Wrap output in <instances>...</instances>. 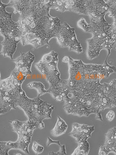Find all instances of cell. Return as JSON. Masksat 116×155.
Here are the masks:
<instances>
[{
  "mask_svg": "<svg viewBox=\"0 0 116 155\" xmlns=\"http://www.w3.org/2000/svg\"><path fill=\"white\" fill-rule=\"evenodd\" d=\"M69 57V77L67 80L69 91L89 90L100 86V81L115 72V67L109 65L105 60L102 65L85 64L81 60Z\"/></svg>",
  "mask_w": 116,
  "mask_h": 155,
  "instance_id": "obj_1",
  "label": "cell"
},
{
  "mask_svg": "<svg viewBox=\"0 0 116 155\" xmlns=\"http://www.w3.org/2000/svg\"><path fill=\"white\" fill-rule=\"evenodd\" d=\"M86 13L92 21L100 22L105 19L104 16L108 12L109 7L104 0H86Z\"/></svg>",
  "mask_w": 116,
  "mask_h": 155,
  "instance_id": "obj_7",
  "label": "cell"
},
{
  "mask_svg": "<svg viewBox=\"0 0 116 155\" xmlns=\"http://www.w3.org/2000/svg\"><path fill=\"white\" fill-rule=\"evenodd\" d=\"M20 56L14 60H11L15 64V67L19 71L26 76L32 74L31 68L35 57L30 51L25 53L20 51Z\"/></svg>",
  "mask_w": 116,
  "mask_h": 155,
  "instance_id": "obj_8",
  "label": "cell"
},
{
  "mask_svg": "<svg viewBox=\"0 0 116 155\" xmlns=\"http://www.w3.org/2000/svg\"><path fill=\"white\" fill-rule=\"evenodd\" d=\"M59 147V150L56 153L53 151H51L49 152L48 155H66L65 146V145H61Z\"/></svg>",
  "mask_w": 116,
  "mask_h": 155,
  "instance_id": "obj_22",
  "label": "cell"
},
{
  "mask_svg": "<svg viewBox=\"0 0 116 155\" xmlns=\"http://www.w3.org/2000/svg\"><path fill=\"white\" fill-rule=\"evenodd\" d=\"M11 74L21 85L26 77V76L15 68L12 72Z\"/></svg>",
  "mask_w": 116,
  "mask_h": 155,
  "instance_id": "obj_18",
  "label": "cell"
},
{
  "mask_svg": "<svg viewBox=\"0 0 116 155\" xmlns=\"http://www.w3.org/2000/svg\"><path fill=\"white\" fill-rule=\"evenodd\" d=\"M44 127V123L42 121H40L38 122V128L42 129Z\"/></svg>",
  "mask_w": 116,
  "mask_h": 155,
  "instance_id": "obj_27",
  "label": "cell"
},
{
  "mask_svg": "<svg viewBox=\"0 0 116 155\" xmlns=\"http://www.w3.org/2000/svg\"><path fill=\"white\" fill-rule=\"evenodd\" d=\"M12 91H0V115L3 114L13 109H15L17 98Z\"/></svg>",
  "mask_w": 116,
  "mask_h": 155,
  "instance_id": "obj_10",
  "label": "cell"
},
{
  "mask_svg": "<svg viewBox=\"0 0 116 155\" xmlns=\"http://www.w3.org/2000/svg\"><path fill=\"white\" fill-rule=\"evenodd\" d=\"M68 125L65 121L59 116L57 117V121L54 128L50 132L53 136L57 137L64 134L66 131Z\"/></svg>",
  "mask_w": 116,
  "mask_h": 155,
  "instance_id": "obj_14",
  "label": "cell"
},
{
  "mask_svg": "<svg viewBox=\"0 0 116 155\" xmlns=\"http://www.w3.org/2000/svg\"><path fill=\"white\" fill-rule=\"evenodd\" d=\"M0 155H9V150H18V145L16 141H1L0 142Z\"/></svg>",
  "mask_w": 116,
  "mask_h": 155,
  "instance_id": "obj_16",
  "label": "cell"
},
{
  "mask_svg": "<svg viewBox=\"0 0 116 155\" xmlns=\"http://www.w3.org/2000/svg\"><path fill=\"white\" fill-rule=\"evenodd\" d=\"M106 3L109 7L108 12L110 14L108 16L113 19L116 18V0H108Z\"/></svg>",
  "mask_w": 116,
  "mask_h": 155,
  "instance_id": "obj_19",
  "label": "cell"
},
{
  "mask_svg": "<svg viewBox=\"0 0 116 155\" xmlns=\"http://www.w3.org/2000/svg\"><path fill=\"white\" fill-rule=\"evenodd\" d=\"M115 116L114 112L112 110L109 111L107 113L106 117L109 121H112L114 118Z\"/></svg>",
  "mask_w": 116,
  "mask_h": 155,
  "instance_id": "obj_24",
  "label": "cell"
},
{
  "mask_svg": "<svg viewBox=\"0 0 116 155\" xmlns=\"http://www.w3.org/2000/svg\"><path fill=\"white\" fill-rule=\"evenodd\" d=\"M32 0H10L8 3V7L14 9V13L18 12L20 14L28 10L31 7Z\"/></svg>",
  "mask_w": 116,
  "mask_h": 155,
  "instance_id": "obj_12",
  "label": "cell"
},
{
  "mask_svg": "<svg viewBox=\"0 0 116 155\" xmlns=\"http://www.w3.org/2000/svg\"><path fill=\"white\" fill-rule=\"evenodd\" d=\"M77 143L78 145L71 155H87L90 147L89 143L86 140H80Z\"/></svg>",
  "mask_w": 116,
  "mask_h": 155,
  "instance_id": "obj_15",
  "label": "cell"
},
{
  "mask_svg": "<svg viewBox=\"0 0 116 155\" xmlns=\"http://www.w3.org/2000/svg\"><path fill=\"white\" fill-rule=\"evenodd\" d=\"M58 59L52 61L40 60L35 64L36 69L45 77L49 87L54 86L61 79L57 67Z\"/></svg>",
  "mask_w": 116,
  "mask_h": 155,
  "instance_id": "obj_6",
  "label": "cell"
},
{
  "mask_svg": "<svg viewBox=\"0 0 116 155\" xmlns=\"http://www.w3.org/2000/svg\"><path fill=\"white\" fill-rule=\"evenodd\" d=\"M40 96L33 99L28 98L24 91L21 90L17 99L15 107L22 110L30 121L37 122L51 118L54 106L41 99Z\"/></svg>",
  "mask_w": 116,
  "mask_h": 155,
  "instance_id": "obj_3",
  "label": "cell"
},
{
  "mask_svg": "<svg viewBox=\"0 0 116 155\" xmlns=\"http://www.w3.org/2000/svg\"><path fill=\"white\" fill-rule=\"evenodd\" d=\"M75 29L72 28L66 22L61 24L55 38L57 43L61 47H68L70 51L79 53L83 49L78 41L75 32Z\"/></svg>",
  "mask_w": 116,
  "mask_h": 155,
  "instance_id": "obj_5",
  "label": "cell"
},
{
  "mask_svg": "<svg viewBox=\"0 0 116 155\" xmlns=\"http://www.w3.org/2000/svg\"><path fill=\"white\" fill-rule=\"evenodd\" d=\"M94 130V126L74 123L72 125V130L69 135L74 138L77 142L80 140H87L91 136V133Z\"/></svg>",
  "mask_w": 116,
  "mask_h": 155,
  "instance_id": "obj_9",
  "label": "cell"
},
{
  "mask_svg": "<svg viewBox=\"0 0 116 155\" xmlns=\"http://www.w3.org/2000/svg\"><path fill=\"white\" fill-rule=\"evenodd\" d=\"M32 149L36 154H41L43 151L44 147L36 141H33L32 146Z\"/></svg>",
  "mask_w": 116,
  "mask_h": 155,
  "instance_id": "obj_21",
  "label": "cell"
},
{
  "mask_svg": "<svg viewBox=\"0 0 116 155\" xmlns=\"http://www.w3.org/2000/svg\"><path fill=\"white\" fill-rule=\"evenodd\" d=\"M99 155H107L106 150L104 145L100 147L99 151Z\"/></svg>",
  "mask_w": 116,
  "mask_h": 155,
  "instance_id": "obj_25",
  "label": "cell"
},
{
  "mask_svg": "<svg viewBox=\"0 0 116 155\" xmlns=\"http://www.w3.org/2000/svg\"><path fill=\"white\" fill-rule=\"evenodd\" d=\"M4 37L3 40L1 42V45L0 54L4 57L10 58L11 60H13V56L15 52L17 45L20 42V38L18 37L14 38L7 37Z\"/></svg>",
  "mask_w": 116,
  "mask_h": 155,
  "instance_id": "obj_11",
  "label": "cell"
},
{
  "mask_svg": "<svg viewBox=\"0 0 116 155\" xmlns=\"http://www.w3.org/2000/svg\"><path fill=\"white\" fill-rule=\"evenodd\" d=\"M90 30L92 36L86 40L87 57L91 59L98 57L102 49L107 50L108 48L110 38V29L111 24L109 25L105 20L100 22L91 21Z\"/></svg>",
  "mask_w": 116,
  "mask_h": 155,
  "instance_id": "obj_4",
  "label": "cell"
},
{
  "mask_svg": "<svg viewBox=\"0 0 116 155\" xmlns=\"http://www.w3.org/2000/svg\"><path fill=\"white\" fill-rule=\"evenodd\" d=\"M69 56H65L62 59V61L63 62L67 63L69 62Z\"/></svg>",
  "mask_w": 116,
  "mask_h": 155,
  "instance_id": "obj_28",
  "label": "cell"
},
{
  "mask_svg": "<svg viewBox=\"0 0 116 155\" xmlns=\"http://www.w3.org/2000/svg\"><path fill=\"white\" fill-rule=\"evenodd\" d=\"M95 119H97L99 120L102 121H103V120L100 112H99L96 114Z\"/></svg>",
  "mask_w": 116,
  "mask_h": 155,
  "instance_id": "obj_26",
  "label": "cell"
},
{
  "mask_svg": "<svg viewBox=\"0 0 116 155\" xmlns=\"http://www.w3.org/2000/svg\"><path fill=\"white\" fill-rule=\"evenodd\" d=\"M21 87L17 80L12 75L8 78L0 80V91H10Z\"/></svg>",
  "mask_w": 116,
  "mask_h": 155,
  "instance_id": "obj_13",
  "label": "cell"
},
{
  "mask_svg": "<svg viewBox=\"0 0 116 155\" xmlns=\"http://www.w3.org/2000/svg\"><path fill=\"white\" fill-rule=\"evenodd\" d=\"M53 143L56 144L58 145L59 146H60L61 145L59 141L53 140L51 139H50L49 137L48 136L47 137V140L46 142V146H48L50 144Z\"/></svg>",
  "mask_w": 116,
  "mask_h": 155,
  "instance_id": "obj_23",
  "label": "cell"
},
{
  "mask_svg": "<svg viewBox=\"0 0 116 155\" xmlns=\"http://www.w3.org/2000/svg\"><path fill=\"white\" fill-rule=\"evenodd\" d=\"M26 86L30 88L36 90L37 95L41 96L47 93V90L45 89L44 85L40 82H32L28 84Z\"/></svg>",
  "mask_w": 116,
  "mask_h": 155,
  "instance_id": "obj_17",
  "label": "cell"
},
{
  "mask_svg": "<svg viewBox=\"0 0 116 155\" xmlns=\"http://www.w3.org/2000/svg\"><path fill=\"white\" fill-rule=\"evenodd\" d=\"M30 8L21 12L18 25L28 32L32 33L41 38L46 44L55 38L58 30L57 17L49 14L50 8L41 3L39 0H32Z\"/></svg>",
  "mask_w": 116,
  "mask_h": 155,
  "instance_id": "obj_2",
  "label": "cell"
},
{
  "mask_svg": "<svg viewBox=\"0 0 116 155\" xmlns=\"http://www.w3.org/2000/svg\"><path fill=\"white\" fill-rule=\"evenodd\" d=\"M77 25L78 27L85 32H88L90 30V24H88L83 18H81L77 21Z\"/></svg>",
  "mask_w": 116,
  "mask_h": 155,
  "instance_id": "obj_20",
  "label": "cell"
}]
</instances>
